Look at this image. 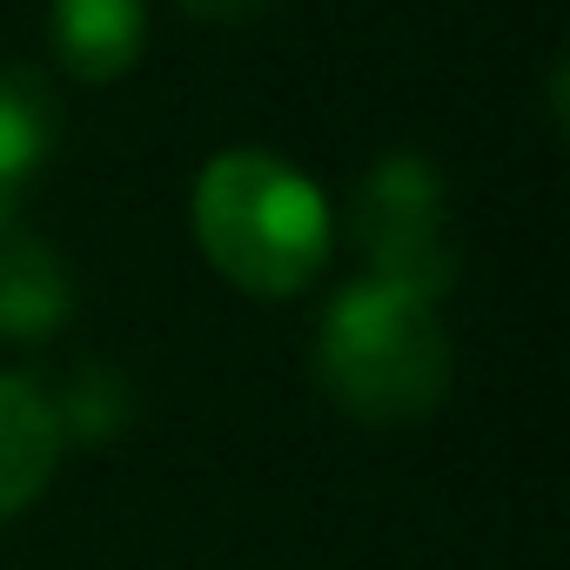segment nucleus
Listing matches in <instances>:
<instances>
[{
	"mask_svg": "<svg viewBox=\"0 0 570 570\" xmlns=\"http://www.w3.org/2000/svg\"><path fill=\"white\" fill-rule=\"evenodd\" d=\"M188 228L202 262L255 303H289L330 262L336 215L330 195L268 148H222L202 161L188 195Z\"/></svg>",
	"mask_w": 570,
	"mask_h": 570,
	"instance_id": "nucleus-1",
	"label": "nucleus"
},
{
	"mask_svg": "<svg viewBox=\"0 0 570 570\" xmlns=\"http://www.w3.org/2000/svg\"><path fill=\"white\" fill-rule=\"evenodd\" d=\"M350 235L370 262V282L410 289L423 303H443L463 275L450 181L416 148H390L383 161H370V175L356 181V202H350Z\"/></svg>",
	"mask_w": 570,
	"mask_h": 570,
	"instance_id": "nucleus-3",
	"label": "nucleus"
},
{
	"mask_svg": "<svg viewBox=\"0 0 570 570\" xmlns=\"http://www.w3.org/2000/svg\"><path fill=\"white\" fill-rule=\"evenodd\" d=\"M450 376H456L450 330L436 303L410 289L363 275L336 289V303L316 323V383L343 416L370 430L423 423L450 396Z\"/></svg>",
	"mask_w": 570,
	"mask_h": 570,
	"instance_id": "nucleus-2",
	"label": "nucleus"
},
{
	"mask_svg": "<svg viewBox=\"0 0 570 570\" xmlns=\"http://www.w3.org/2000/svg\"><path fill=\"white\" fill-rule=\"evenodd\" d=\"M48 403H55V423H61L68 443H108V436H121L128 416H135L128 376H121L115 363H101V356H88L61 390H48Z\"/></svg>",
	"mask_w": 570,
	"mask_h": 570,
	"instance_id": "nucleus-8",
	"label": "nucleus"
},
{
	"mask_svg": "<svg viewBox=\"0 0 570 570\" xmlns=\"http://www.w3.org/2000/svg\"><path fill=\"white\" fill-rule=\"evenodd\" d=\"M181 14H195V21H255L262 8H275V0H175Z\"/></svg>",
	"mask_w": 570,
	"mask_h": 570,
	"instance_id": "nucleus-9",
	"label": "nucleus"
},
{
	"mask_svg": "<svg viewBox=\"0 0 570 570\" xmlns=\"http://www.w3.org/2000/svg\"><path fill=\"white\" fill-rule=\"evenodd\" d=\"M148 48V0H55V55L75 81L108 88Z\"/></svg>",
	"mask_w": 570,
	"mask_h": 570,
	"instance_id": "nucleus-7",
	"label": "nucleus"
},
{
	"mask_svg": "<svg viewBox=\"0 0 570 570\" xmlns=\"http://www.w3.org/2000/svg\"><path fill=\"white\" fill-rule=\"evenodd\" d=\"M75 316V275L48 235H0V343H48Z\"/></svg>",
	"mask_w": 570,
	"mask_h": 570,
	"instance_id": "nucleus-5",
	"label": "nucleus"
},
{
	"mask_svg": "<svg viewBox=\"0 0 570 570\" xmlns=\"http://www.w3.org/2000/svg\"><path fill=\"white\" fill-rule=\"evenodd\" d=\"M55 135H61V115H55L48 81L28 68H0V235L21 228L28 188L48 168Z\"/></svg>",
	"mask_w": 570,
	"mask_h": 570,
	"instance_id": "nucleus-6",
	"label": "nucleus"
},
{
	"mask_svg": "<svg viewBox=\"0 0 570 570\" xmlns=\"http://www.w3.org/2000/svg\"><path fill=\"white\" fill-rule=\"evenodd\" d=\"M61 423L55 403L35 376L21 370H0V523H14L61 470Z\"/></svg>",
	"mask_w": 570,
	"mask_h": 570,
	"instance_id": "nucleus-4",
	"label": "nucleus"
}]
</instances>
